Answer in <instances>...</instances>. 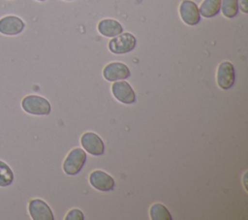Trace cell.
Segmentation results:
<instances>
[{"instance_id":"2","label":"cell","mask_w":248,"mask_h":220,"mask_svg":"<svg viewBox=\"0 0 248 220\" xmlns=\"http://www.w3.org/2000/svg\"><path fill=\"white\" fill-rule=\"evenodd\" d=\"M86 161V153L81 148L72 149L63 163V171L68 175H75L80 172Z\"/></svg>"},{"instance_id":"13","label":"cell","mask_w":248,"mask_h":220,"mask_svg":"<svg viewBox=\"0 0 248 220\" xmlns=\"http://www.w3.org/2000/svg\"><path fill=\"white\" fill-rule=\"evenodd\" d=\"M221 10V0H203L199 8L200 15L209 18L215 16Z\"/></svg>"},{"instance_id":"10","label":"cell","mask_w":248,"mask_h":220,"mask_svg":"<svg viewBox=\"0 0 248 220\" xmlns=\"http://www.w3.org/2000/svg\"><path fill=\"white\" fill-rule=\"evenodd\" d=\"M90 184L97 190L102 192L111 191L114 188L115 182L111 175L104 171H93L89 175Z\"/></svg>"},{"instance_id":"11","label":"cell","mask_w":248,"mask_h":220,"mask_svg":"<svg viewBox=\"0 0 248 220\" xmlns=\"http://www.w3.org/2000/svg\"><path fill=\"white\" fill-rule=\"evenodd\" d=\"M111 92L115 99L123 104H132L136 101V95L131 85L124 79L114 81L111 85Z\"/></svg>"},{"instance_id":"6","label":"cell","mask_w":248,"mask_h":220,"mask_svg":"<svg viewBox=\"0 0 248 220\" xmlns=\"http://www.w3.org/2000/svg\"><path fill=\"white\" fill-rule=\"evenodd\" d=\"M28 211L33 220H53L49 205L41 199H33L28 204Z\"/></svg>"},{"instance_id":"7","label":"cell","mask_w":248,"mask_h":220,"mask_svg":"<svg viewBox=\"0 0 248 220\" xmlns=\"http://www.w3.org/2000/svg\"><path fill=\"white\" fill-rule=\"evenodd\" d=\"M80 143L86 152L94 156L104 154L105 144L102 139L93 132H86L80 138Z\"/></svg>"},{"instance_id":"18","label":"cell","mask_w":248,"mask_h":220,"mask_svg":"<svg viewBox=\"0 0 248 220\" xmlns=\"http://www.w3.org/2000/svg\"><path fill=\"white\" fill-rule=\"evenodd\" d=\"M238 1H239L240 10H241L244 14H247V13H248V3H247V0H238Z\"/></svg>"},{"instance_id":"5","label":"cell","mask_w":248,"mask_h":220,"mask_svg":"<svg viewBox=\"0 0 248 220\" xmlns=\"http://www.w3.org/2000/svg\"><path fill=\"white\" fill-rule=\"evenodd\" d=\"M25 28L24 21L16 16H5L0 18V33L6 36H16Z\"/></svg>"},{"instance_id":"20","label":"cell","mask_w":248,"mask_h":220,"mask_svg":"<svg viewBox=\"0 0 248 220\" xmlns=\"http://www.w3.org/2000/svg\"><path fill=\"white\" fill-rule=\"evenodd\" d=\"M65 1H72V0H65Z\"/></svg>"},{"instance_id":"1","label":"cell","mask_w":248,"mask_h":220,"mask_svg":"<svg viewBox=\"0 0 248 220\" xmlns=\"http://www.w3.org/2000/svg\"><path fill=\"white\" fill-rule=\"evenodd\" d=\"M21 107L25 112L33 115H47L51 110V106L46 98L33 94L22 99Z\"/></svg>"},{"instance_id":"17","label":"cell","mask_w":248,"mask_h":220,"mask_svg":"<svg viewBox=\"0 0 248 220\" xmlns=\"http://www.w3.org/2000/svg\"><path fill=\"white\" fill-rule=\"evenodd\" d=\"M65 219L66 220H83L84 219V215H83L81 210L74 208V209L70 210L67 213Z\"/></svg>"},{"instance_id":"16","label":"cell","mask_w":248,"mask_h":220,"mask_svg":"<svg viewBox=\"0 0 248 220\" xmlns=\"http://www.w3.org/2000/svg\"><path fill=\"white\" fill-rule=\"evenodd\" d=\"M238 0H221V10L226 17H234L238 13Z\"/></svg>"},{"instance_id":"8","label":"cell","mask_w":248,"mask_h":220,"mask_svg":"<svg viewBox=\"0 0 248 220\" xmlns=\"http://www.w3.org/2000/svg\"><path fill=\"white\" fill-rule=\"evenodd\" d=\"M103 76L108 81H116L128 79L131 76V72L126 64L121 62H111L105 66Z\"/></svg>"},{"instance_id":"14","label":"cell","mask_w":248,"mask_h":220,"mask_svg":"<svg viewBox=\"0 0 248 220\" xmlns=\"http://www.w3.org/2000/svg\"><path fill=\"white\" fill-rule=\"evenodd\" d=\"M149 215L152 220H171V214L169 209L160 203H156L150 206Z\"/></svg>"},{"instance_id":"19","label":"cell","mask_w":248,"mask_h":220,"mask_svg":"<svg viewBox=\"0 0 248 220\" xmlns=\"http://www.w3.org/2000/svg\"><path fill=\"white\" fill-rule=\"evenodd\" d=\"M36 1H40V2H43V1H45V0H36Z\"/></svg>"},{"instance_id":"12","label":"cell","mask_w":248,"mask_h":220,"mask_svg":"<svg viewBox=\"0 0 248 220\" xmlns=\"http://www.w3.org/2000/svg\"><path fill=\"white\" fill-rule=\"evenodd\" d=\"M98 31L101 35L105 37H115L123 32V27L115 19L111 18H105L99 21L98 23Z\"/></svg>"},{"instance_id":"3","label":"cell","mask_w":248,"mask_h":220,"mask_svg":"<svg viewBox=\"0 0 248 220\" xmlns=\"http://www.w3.org/2000/svg\"><path fill=\"white\" fill-rule=\"evenodd\" d=\"M136 37L128 32L121 33L108 42V49L114 54H124L133 50L136 47Z\"/></svg>"},{"instance_id":"15","label":"cell","mask_w":248,"mask_h":220,"mask_svg":"<svg viewBox=\"0 0 248 220\" xmlns=\"http://www.w3.org/2000/svg\"><path fill=\"white\" fill-rule=\"evenodd\" d=\"M14 173L10 166L0 160V187H8L14 182Z\"/></svg>"},{"instance_id":"4","label":"cell","mask_w":248,"mask_h":220,"mask_svg":"<svg viewBox=\"0 0 248 220\" xmlns=\"http://www.w3.org/2000/svg\"><path fill=\"white\" fill-rule=\"evenodd\" d=\"M235 73L233 65L229 61L221 62L217 68L216 74V80L218 86L224 90L230 89L233 85Z\"/></svg>"},{"instance_id":"9","label":"cell","mask_w":248,"mask_h":220,"mask_svg":"<svg viewBox=\"0 0 248 220\" xmlns=\"http://www.w3.org/2000/svg\"><path fill=\"white\" fill-rule=\"evenodd\" d=\"M179 14L182 21L188 25H196L201 20L199 8L192 0H183L179 6Z\"/></svg>"}]
</instances>
